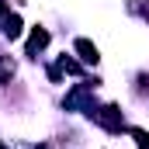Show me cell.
<instances>
[{
    "label": "cell",
    "instance_id": "cell-1",
    "mask_svg": "<svg viewBox=\"0 0 149 149\" xmlns=\"http://www.w3.org/2000/svg\"><path fill=\"white\" fill-rule=\"evenodd\" d=\"M90 94H94V87H90V83H80V87H73V90L66 94V111H76V108H83L87 114H94Z\"/></svg>",
    "mask_w": 149,
    "mask_h": 149
},
{
    "label": "cell",
    "instance_id": "cell-2",
    "mask_svg": "<svg viewBox=\"0 0 149 149\" xmlns=\"http://www.w3.org/2000/svg\"><path fill=\"white\" fill-rule=\"evenodd\" d=\"M94 118H97L101 128H108V132H121V111H118L114 104H104L101 111H94Z\"/></svg>",
    "mask_w": 149,
    "mask_h": 149
},
{
    "label": "cell",
    "instance_id": "cell-3",
    "mask_svg": "<svg viewBox=\"0 0 149 149\" xmlns=\"http://www.w3.org/2000/svg\"><path fill=\"white\" fill-rule=\"evenodd\" d=\"M76 52H80V59L87 63V66H94L101 56H97V45L94 42H87V38H76Z\"/></svg>",
    "mask_w": 149,
    "mask_h": 149
},
{
    "label": "cell",
    "instance_id": "cell-4",
    "mask_svg": "<svg viewBox=\"0 0 149 149\" xmlns=\"http://www.w3.org/2000/svg\"><path fill=\"white\" fill-rule=\"evenodd\" d=\"M45 45H49V31H45V28H35V31H31V38H28V56L42 52Z\"/></svg>",
    "mask_w": 149,
    "mask_h": 149
},
{
    "label": "cell",
    "instance_id": "cell-5",
    "mask_svg": "<svg viewBox=\"0 0 149 149\" xmlns=\"http://www.w3.org/2000/svg\"><path fill=\"white\" fill-rule=\"evenodd\" d=\"M21 31H24L21 28V17L17 14H3V35L7 38H21Z\"/></svg>",
    "mask_w": 149,
    "mask_h": 149
},
{
    "label": "cell",
    "instance_id": "cell-6",
    "mask_svg": "<svg viewBox=\"0 0 149 149\" xmlns=\"http://www.w3.org/2000/svg\"><path fill=\"white\" fill-rule=\"evenodd\" d=\"M132 139H135L139 149H149V132H146V128H132Z\"/></svg>",
    "mask_w": 149,
    "mask_h": 149
},
{
    "label": "cell",
    "instance_id": "cell-7",
    "mask_svg": "<svg viewBox=\"0 0 149 149\" xmlns=\"http://www.w3.org/2000/svg\"><path fill=\"white\" fill-rule=\"evenodd\" d=\"M14 76V63L10 59H0V80H10Z\"/></svg>",
    "mask_w": 149,
    "mask_h": 149
},
{
    "label": "cell",
    "instance_id": "cell-8",
    "mask_svg": "<svg viewBox=\"0 0 149 149\" xmlns=\"http://www.w3.org/2000/svg\"><path fill=\"white\" fill-rule=\"evenodd\" d=\"M142 14H146V21H149V7H142Z\"/></svg>",
    "mask_w": 149,
    "mask_h": 149
},
{
    "label": "cell",
    "instance_id": "cell-9",
    "mask_svg": "<svg viewBox=\"0 0 149 149\" xmlns=\"http://www.w3.org/2000/svg\"><path fill=\"white\" fill-rule=\"evenodd\" d=\"M0 149H7V146H3V142H0Z\"/></svg>",
    "mask_w": 149,
    "mask_h": 149
}]
</instances>
